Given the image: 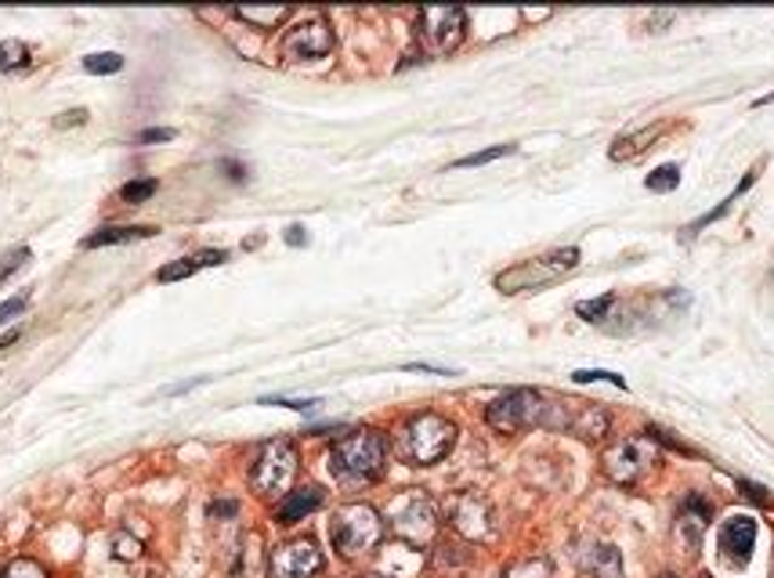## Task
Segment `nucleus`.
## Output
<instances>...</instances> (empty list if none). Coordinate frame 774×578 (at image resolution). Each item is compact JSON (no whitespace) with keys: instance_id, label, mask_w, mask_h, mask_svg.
Returning <instances> with one entry per match:
<instances>
[{"instance_id":"obj_39","label":"nucleus","mask_w":774,"mask_h":578,"mask_svg":"<svg viewBox=\"0 0 774 578\" xmlns=\"http://www.w3.org/2000/svg\"><path fill=\"white\" fill-rule=\"evenodd\" d=\"M659 578H674V575H659Z\"/></svg>"},{"instance_id":"obj_25","label":"nucleus","mask_w":774,"mask_h":578,"mask_svg":"<svg viewBox=\"0 0 774 578\" xmlns=\"http://www.w3.org/2000/svg\"><path fill=\"white\" fill-rule=\"evenodd\" d=\"M612 304H615V297L608 293V297H601V300H583V304L575 308V311H580L586 322H605V314H608Z\"/></svg>"},{"instance_id":"obj_29","label":"nucleus","mask_w":774,"mask_h":578,"mask_svg":"<svg viewBox=\"0 0 774 578\" xmlns=\"http://www.w3.org/2000/svg\"><path fill=\"white\" fill-rule=\"evenodd\" d=\"M25 304H30V293H19V297H11L0 304V325H8L11 319H19V314L25 311Z\"/></svg>"},{"instance_id":"obj_30","label":"nucleus","mask_w":774,"mask_h":578,"mask_svg":"<svg viewBox=\"0 0 774 578\" xmlns=\"http://www.w3.org/2000/svg\"><path fill=\"white\" fill-rule=\"evenodd\" d=\"M113 549H116V557H124V560H135L138 557V543L127 532H120V535L113 538Z\"/></svg>"},{"instance_id":"obj_38","label":"nucleus","mask_w":774,"mask_h":578,"mask_svg":"<svg viewBox=\"0 0 774 578\" xmlns=\"http://www.w3.org/2000/svg\"><path fill=\"white\" fill-rule=\"evenodd\" d=\"M774 101V95H764V98H756L753 105H756V109H764V105H771Z\"/></svg>"},{"instance_id":"obj_10","label":"nucleus","mask_w":774,"mask_h":578,"mask_svg":"<svg viewBox=\"0 0 774 578\" xmlns=\"http://www.w3.org/2000/svg\"><path fill=\"white\" fill-rule=\"evenodd\" d=\"M272 578H308L322 571V554L311 538H290V543L275 546L268 560Z\"/></svg>"},{"instance_id":"obj_27","label":"nucleus","mask_w":774,"mask_h":578,"mask_svg":"<svg viewBox=\"0 0 774 578\" xmlns=\"http://www.w3.org/2000/svg\"><path fill=\"white\" fill-rule=\"evenodd\" d=\"M572 379H575V384H594V379H605V384L626 390V379L615 376V373H605V370H580V373H572Z\"/></svg>"},{"instance_id":"obj_33","label":"nucleus","mask_w":774,"mask_h":578,"mask_svg":"<svg viewBox=\"0 0 774 578\" xmlns=\"http://www.w3.org/2000/svg\"><path fill=\"white\" fill-rule=\"evenodd\" d=\"M739 489H742L745 495H750L753 503H771V499H767V492L760 489V484H753V481H739Z\"/></svg>"},{"instance_id":"obj_1","label":"nucleus","mask_w":774,"mask_h":578,"mask_svg":"<svg viewBox=\"0 0 774 578\" xmlns=\"http://www.w3.org/2000/svg\"><path fill=\"white\" fill-rule=\"evenodd\" d=\"M575 409L580 402H558V398H547V394L532 390V387H518L496 398L489 405V427H496L500 434H518V430H529V427H550V430H572L575 424Z\"/></svg>"},{"instance_id":"obj_5","label":"nucleus","mask_w":774,"mask_h":578,"mask_svg":"<svg viewBox=\"0 0 774 578\" xmlns=\"http://www.w3.org/2000/svg\"><path fill=\"white\" fill-rule=\"evenodd\" d=\"M380 535H384V521H380V514H377L373 506L351 503V506H340L337 514H333L330 538H333V546H337L340 557L370 554V549L380 543Z\"/></svg>"},{"instance_id":"obj_9","label":"nucleus","mask_w":774,"mask_h":578,"mask_svg":"<svg viewBox=\"0 0 774 578\" xmlns=\"http://www.w3.org/2000/svg\"><path fill=\"white\" fill-rule=\"evenodd\" d=\"M467 36V11L464 8H424L420 11V41L435 55H449Z\"/></svg>"},{"instance_id":"obj_21","label":"nucleus","mask_w":774,"mask_h":578,"mask_svg":"<svg viewBox=\"0 0 774 578\" xmlns=\"http://www.w3.org/2000/svg\"><path fill=\"white\" fill-rule=\"evenodd\" d=\"M84 69L91 76H113L124 69V58L116 55V51H102V55H87L84 58Z\"/></svg>"},{"instance_id":"obj_13","label":"nucleus","mask_w":774,"mask_h":578,"mask_svg":"<svg viewBox=\"0 0 774 578\" xmlns=\"http://www.w3.org/2000/svg\"><path fill=\"white\" fill-rule=\"evenodd\" d=\"M453 524L467 538H489L492 535V510L481 495H460L453 503Z\"/></svg>"},{"instance_id":"obj_28","label":"nucleus","mask_w":774,"mask_h":578,"mask_svg":"<svg viewBox=\"0 0 774 578\" xmlns=\"http://www.w3.org/2000/svg\"><path fill=\"white\" fill-rule=\"evenodd\" d=\"M30 257H33V254H30V246H19L15 254H8V260H4V265H0V282H8L11 275H15V271H19Z\"/></svg>"},{"instance_id":"obj_14","label":"nucleus","mask_w":774,"mask_h":578,"mask_svg":"<svg viewBox=\"0 0 774 578\" xmlns=\"http://www.w3.org/2000/svg\"><path fill=\"white\" fill-rule=\"evenodd\" d=\"M322 506V489L319 484H308V489H297V492H286V503L275 510V521L279 524H297L300 517H308L311 510Z\"/></svg>"},{"instance_id":"obj_23","label":"nucleus","mask_w":774,"mask_h":578,"mask_svg":"<svg viewBox=\"0 0 774 578\" xmlns=\"http://www.w3.org/2000/svg\"><path fill=\"white\" fill-rule=\"evenodd\" d=\"M0 578H47V571H44L36 560L19 557V560H11V564H8L4 575H0Z\"/></svg>"},{"instance_id":"obj_35","label":"nucleus","mask_w":774,"mask_h":578,"mask_svg":"<svg viewBox=\"0 0 774 578\" xmlns=\"http://www.w3.org/2000/svg\"><path fill=\"white\" fill-rule=\"evenodd\" d=\"M286 243H290V246H305V243H308L305 228H300V225H294L290 232H286Z\"/></svg>"},{"instance_id":"obj_26","label":"nucleus","mask_w":774,"mask_h":578,"mask_svg":"<svg viewBox=\"0 0 774 578\" xmlns=\"http://www.w3.org/2000/svg\"><path fill=\"white\" fill-rule=\"evenodd\" d=\"M152 192H156V181H127V185L120 189V200L124 203H146Z\"/></svg>"},{"instance_id":"obj_34","label":"nucleus","mask_w":774,"mask_h":578,"mask_svg":"<svg viewBox=\"0 0 774 578\" xmlns=\"http://www.w3.org/2000/svg\"><path fill=\"white\" fill-rule=\"evenodd\" d=\"M87 120V113L84 109H73V113H65V120H59V127H76V124H84Z\"/></svg>"},{"instance_id":"obj_15","label":"nucleus","mask_w":774,"mask_h":578,"mask_svg":"<svg viewBox=\"0 0 774 578\" xmlns=\"http://www.w3.org/2000/svg\"><path fill=\"white\" fill-rule=\"evenodd\" d=\"M583 571L597 578H623V560L619 549L608 543H590L583 549Z\"/></svg>"},{"instance_id":"obj_19","label":"nucleus","mask_w":774,"mask_h":578,"mask_svg":"<svg viewBox=\"0 0 774 578\" xmlns=\"http://www.w3.org/2000/svg\"><path fill=\"white\" fill-rule=\"evenodd\" d=\"M30 65V47H25L22 41H4L0 44V69L4 73H19Z\"/></svg>"},{"instance_id":"obj_3","label":"nucleus","mask_w":774,"mask_h":578,"mask_svg":"<svg viewBox=\"0 0 774 578\" xmlns=\"http://www.w3.org/2000/svg\"><path fill=\"white\" fill-rule=\"evenodd\" d=\"M456 424L438 413H420L399 434V456L410 459L413 467H431L453 452Z\"/></svg>"},{"instance_id":"obj_18","label":"nucleus","mask_w":774,"mask_h":578,"mask_svg":"<svg viewBox=\"0 0 774 578\" xmlns=\"http://www.w3.org/2000/svg\"><path fill=\"white\" fill-rule=\"evenodd\" d=\"M235 15H240L243 22L257 25V30H275V25L290 15V8H286V4H275V8H235Z\"/></svg>"},{"instance_id":"obj_22","label":"nucleus","mask_w":774,"mask_h":578,"mask_svg":"<svg viewBox=\"0 0 774 578\" xmlns=\"http://www.w3.org/2000/svg\"><path fill=\"white\" fill-rule=\"evenodd\" d=\"M645 185H648L651 192H674V189L680 185V170H677L674 163H666V167L655 170V174L645 181Z\"/></svg>"},{"instance_id":"obj_2","label":"nucleus","mask_w":774,"mask_h":578,"mask_svg":"<svg viewBox=\"0 0 774 578\" xmlns=\"http://www.w3.org/2000/svg\"><path fill=\"white\" fill-rule=\"evenodd\" d=\"M388 441L377 430H351L330 449V470L344 484H370L384 474Z\"/></svg>"},{"instance_id":"obj_4","label":"nucleus","mask_w":774,"mask_h":578,"mask_svg":"<svg viewBox=\"0 0 774 578\" xmlns=\"http://www.w3.org/2000/svg\"><path fill=\"white\" fill-rule=\"evenodd\" d=\"M575 265H580V249H572V246L554 249V254L521 260V265L500 271V275H496V289H500V293H524V289H540V286L565 279L569 271H575Z\"/></svg>"},{"instance_id":"obj_7","label":"nucleus","mask_w":774,"mask_h":578,"mask_svg":"<svg viewBox=\"0 0 774 578\" xmlns=\"http://www.w3.org/2000/svg\"><path fill=\"white\" fill-rule=\"evenodd\" d=\"M297 445L290 438H275L265 449L257 452L254 467H251V484L261 495H286V489L297 478Z\"/></svg>"},{"instance_id":"obj_31","label":"nucleus","mask_w":774,"mask_h":578,"mask_svg":"<svg viewBox=\"0 0 774 578\" xmlns=\"http://www.w3.org/2000/svg\"><path fill=\"white\" fill-rule=\"evenodd\" d=\"M170 138H174V130L170 127H152V130H141L138 135L141 144H156V141H170Z\"/></svg>"},{"instance_id":"obj_12","label":"nucleus","mask_w":774,"mask_h":578,"mask_svg":"<svg viewBox=\"0 0 774 578\" xmlns=\"http://www.w3.org/2000/svg\"><path fill=\"white\" fill-rule=\"evenodd\" d=\"M717 543H720V557H724L728 564H734V568H742V564H750V557H753V546H756V521L745 517V514L724 521V524H720Z\"/></svg>"},{"instance_id":"obj_8","label":"nucleus","mask_w":774,"mask_h":578,"mask_svg":"<svg viewBox=\"0 0 774 578\" xmlns=\"http://www.w3.org/2000/svg\"><path fill=\"white\" fill-rule=\"evenodd\" d=\"M651 463H659V452H655L651 438H623L608 445L605 452V474L615 484H634L651 470Z\"/></svg>"},{"instance_id":"obj_37","label":"nucleus","mask_w":774,"mask_h":578,"mask_svg":"<svg viewBox=\"0 0 774 578\" xmlns=\"http://www.w3.org/2000/svg\"><path fill=\"white\" fill-rule=\"evenodd\" d=\"M15 340H19V330L4 333V336H0V351H4V347H11V344H15Z\"/></svg>"},{"instance_id":"obj_36","label":"nucleus","mask_w":774,"mask_h":578,"mask_svg":"<svg viewBox=\"0 0 774 578\" xmlns=\"http://www.w3.org/2000/svg\"><path fill=\"white\" fill-rule=\"evenodd\" d=\"M221 167H225V170H229V178H235V181H243V178H246V170H243V163H235V160H225V163H221Z\"/></svg>"},{"instance_id":"obj_24","label":"nucleus","mask_w":774,"mask_h":578,"mask_svg":"<svg viewBox=\"0 0 774 578\" xmlns=\"http://www.w3.org/2000/svg\"><path fill=\"white\" fill-rule=\"evenodd\" d=\"M515 152V144H496V149H481L475 156H464L456 167H481V163H492V160H503V156Z\"/></svg>"},{"instance_id":"obj_17","label":"nucleus","mask_w":774,"mask_h":578,"mask_svg":"<svg viewBox=\"0 0 774 578\" xmlns=\"http://www.w3.org/2000/svg\"><path fill=\"white\" fill-rule=\"evenodd\" d=\"M149 235H156V228H102L95 235H87L84 239V249H98V246H120V243H138V239H149Z\"/></svg>"},{"instance_id":"obj_32","label":"nucleus","mask_w":774,"mask_h":578,"mask_svg":"<svg viewBox=\"0 0 774 578\" xmlns=\"http://www.w3.org/2000/svg\"><path fill=\"white\" fill-rule=\"evenodd\" d=\"M261 405H283V409H297V413H311L319 402H290V398H265Z\"/></svg>"},{"instance_id":"obj_6","label":"nucleus","mask_w":774,"mask_h":578,"mask_svg":"<svg viewBox=\"0 0 774 578\" xmlns=\"http://www.w3.org/2000/svg\"><path fill=\"white\" fill-rule=\"evenodd\" d=\"M388 524L410 546H427L438 532V506L424 492H402L391 499Z\"/></svg>"},{"instance_id":"obj_11","label":"nucleus","mask_w":774,"mask_h":578,"mask_svg":"<svg viewBox=\"0 0 774 578\" xmlns=\"http://www.w3.org/2000/svg\"><path fill=\"white\" fill-rule=\"evenodd\" d=\"M333 51V30L326 19H311L300 22L286 33L283 41V55L290 62H308V58H326Z\"/></svg>"},{"instance_id":"obj_20","label":"nucleus","mask_w":774,"mask_h":578,"mask_svg":"<svg viewBox=\"0 0 774 578\" xmlns=\"http://www.w3.org/2000/svg\"><path fill=\"white\" fill-rule=\"evenodd\" d=\"M503 578H550V560L547 557H524V560H515L507 568Z\"/></svg>"},{"instance_id":"obj_16","label":"nucleus","mask_w":774,"mask_h":578,"mask_svg":"<svg viewBox=\"0 0 774 578\" xmlns=\"http://www.w3.org/2000/svg\"><path fill=\"white\" fill-rule=\"evenodd\" d=\"M221 260H229L225 249H203V254H195V257L178 260V265L160 268V275H156V279H160V282H178V279H189V275H195L200 268H214V265H221Z\"/></svg>"}]
</instances>
